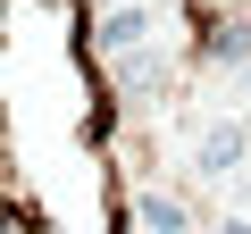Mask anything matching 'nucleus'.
Wrapping results in <instances>:
<instances>
[{"label": "nucleus", "instance_id": "nucleus-3", "mask_svg": "<svg viewBox=\"0 0 251 234\" xmlns=\"http://www.w3.org/2000/svg\"><path fill=\"white\" fill-rule=\"evenodd\" d=\"M134 226H143V234H193L184 201H168V192H143V201H134Z\"/></svg>", "mask_w": 251, "mask_h": 234}, {"label": "nucleus", "instance_id": "nucleus-1", "mask_svg": "<svg viewBox=\"0 0 251 234\" xmlns=\"http://www.w3.org/2000/svg\"><path fill=\"white\" fill-rule=\"evenodd\" d=\"M151 25H159V0H117V9L92 25V42H100L109 59H134V50L151 42Z\"/></svg>", "mask_w": 251, "mask_h": 234}, {"label": "nucleus", "instance_id": "nucleus-4", "mask_svg": "<svg viewBox=\"0 0 251 234\" xmlns=\"http://www.w3.org/2000/svg\"><path fill=\"white\" fill-rule=\"evenodd\" d=\"M201 50H209V67H251V25H218Z\"/></svg>", "mask_w": 251, "mask_h": 234}, {"label": "nucleus", "instance_id": "nucleus-2", "mask_svg": "<svg viewBox=\"0 0 251 234\" xmlns=\"http://www.w3.org/2000/svg\"><path fill=\"white\" fill-rule=\"evenodd\" d=\"M243 126H234V117H226V126H201L193 134V176H209V184H226V176H243Z\"/></svg>", "mask_w": 251, "mask_h": 234}, {"label": "nucleus", "instance_id": "nucleus-5", "mask_svg": "<svg viewBox=\"0 0 251 234\" xmlns=\"http://www.w3.org/2000/svg\"><path fill=\"white\" fill-rule=\"evenodd\" d=\"M117 84H126V92H151V84H159V50H134V59H117Z\"/></svg>", "mask_w": 251, "mask_h": 234}, {"label": "nucleus", "instance_id": "nucleus-6", "mask_svg": "<svg viewBox=\"0 0 251 234\" xmlns=\"http://www.w3.org/2000/svg\"><path fill=\"white\" fill-rule=\"evenodd\" d=\"M218 234H251V217H226V226H218Z\"/></svg>", "mask_w": 251, "mask_h": 234}]
</instances>
